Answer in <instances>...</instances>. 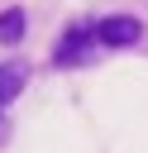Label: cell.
<instances>
[{"mask_svg":"<svg viewBox=\"0 0 148 153\" xmlns=\"http://www.w3.org/2000/svg\"><path fill=\"white\" fill-rule=\"evenodd\" d=\"M91 33H95V43H105V48H129V43L143 38V24H138L134 14H105V19L91 24Z\"/></svg>","mask_w":148,"mask_h":153,"instance_id":"1","label":"cell"},{"mask_svg":"<svg viewBox=\"0 0 148 153\" xmlns=\"http://www.w3.org/2000/svg\"><path fill=\"white\" fill-rule=\"evenodd\" d=\"M91 48H95V33H91L86 24H72V29L57 38L53 62H57V67H76V62H86V57H91Z\"/></svg>","mask_w":148,"mask_h":153,"instance_id":"2","label":"cell"},{"mask_svg":"<svg viewBox=\"0 0 148 153\" xmlns=\"http://www.w3.org/2000/svg\"><path fill=\"white\" fill-rule=\"evenodd\" d=\"M24 76H29V72H24V67H14V62H5V67H0V110L24 91Z\"/></svg>","mask_w":148,"mask_h":153,"instance_id":"3","label":"cell"},{"mask_svg":"<svg viewBox=\"0 0 148 153\" xmlns=\"http://www.w3.org/2000/svg\"><path fill=\"white\" fill-rule=\"evenodd\" d=\"M24 10H0V43H19L24 38Z\"/></svg>","mask_w":148,"mask_h":153,"instance_id":"4","label":"cell"}]
</instances>
